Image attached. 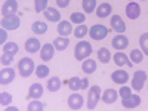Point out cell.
<instances>
[{
  "mask_svg": "<svg viewBox=\"0 0 148 111\" xmlns=\"http://www.w3.org/2000/svg\"><path fill=\"white\" fill-rule=\"evenodd\" d=\"M3 52L10 53V55H15V53L19 52V46L16 43H14V42H6L3 45Z\"/></svg>",
  "mask_w": 148,
  "mask_h": 111,
  "instance_id": "f1b7e54d",
  "label": "cell"
},
{
  "mask_svg": "<svg viewBox=\"0 0 148 111\" xmlns=\"http://www.w3.org/2000/svg\"><path fill=\"white\" fill-rule=\"evenodd\" d=\"M139 46L142 49L144 55L148 56V33H144L141 37H139Z\"/></svg>",
  "mask_w": 148,
  "mask_h": 111,
  "instance_id": "836d02e7",
  "label": "cell"
},
{
  "mask_svg": "<svg viewBox=\"0 0 148 111\" xmlns=\"http://www.w3.org/2000/svg\"><path fill=\"white\" fill-rule=\"evenodd\" d=\"M88 31L89 30H88V27H86L84 24H79L77 28L74 30V36H76L77 39H82V37H84L86 34H88Z\"/></svg>",
  "mask_w": 148,
  "mask_h": 111,
  "instance_id": "d590c367",
  "label": "cell"
},
{
  "mask_svg": "<svg viewBox=\"0 0 148 111\" xmlns=\"http://www.w3.org/2000/svg\"><path fill=\"white\" fill-rule=\"evenodd\" d=\"M62 86V82L59 80V77H51L47 80V90L49 92H58Z\"/></svg>",
  "mask_w": 148,
  "mask_h": 111,
  "instance_id": "d4e9b609",
  "label": "cell"
},
{
  "mask_svg": "<svg viewBox=\"0 0 148 111\" xmlns=\"http://www.w3.org/2000/svg\"><path fill=\"white\" fill-rule=\"evenodd\" d=\"M36 76L39 79H46L49 76V67L47 65H39L36 67Z\"/></svg>",
  "mask_w": 148,
  "mask_h": 111,
  "instance_id": "d6a6232c",
  "label": "cell"
},
{
  "mask_svg": "<svg viewBox=\"0 0 148 111\" xmlns=\"http://www.w3.org/2000/svg\"><path fill=\"white\" fill-rule=\"evenodd\" d=\"M43 15L47 21H51V22H59L61 21V12L55 8H47L45 12H43Z\"/></svg>",
  "mask_w": 148,
  "mask_h": 111,
  "instance_id": "e0dca14e",
  "label": "cell"
},
{
  "mask_svg": "<svg viewBox=\"0 0 148 111\" xmlns=\"http://www.w3.org/2000/svg\"><path fill=\"white\" fill-rule=\"evenodd\" d=\"M111 28H113L114 31H117L119 34L126 31V24H125V21L121 19V16L113 15V18H111Z\"/></svg>",
  "mask_w": 148,
  "mask_h": 111,
  "instance_id": "4fadbf2b",
  "label": "cell"
},
{
  "mask_svg": "<svg viewBox=\"0 0 148 111\" xmlns=\"http://www.w3.org/2000/svg\"><path fill=\"white\" fill-rule=\"evenodd\" d=\"M111 79H113V82L117 83V84H125V83H127V80H129V74H127V71L116 70L113 74H111Z\"/></svg>",
  "mask_w": 148,
  "mask_h": 111,
  "instance_id": "2e32d148",
  "label": "cell"
},
{
  "mask_svg": "<svg viewBox=\"0 0 148 111\" xmlns=\"http://www.w3.org/2000/svg\"><path fill=\"white\" fill-rule=\"evenodd\" d=\"M130 59H132L133 64L142 62V59H144V52L139 51V49H133V51L130 52Z\"/></svg>",
  "mask_w": 148,
  "mask_h": 111,
  "instance_id": "f546056e",
  "label": "cell"
},
{
  "mask_svg": "<svg viewBox=\"0 0 148 111\" xmlns=\"http://www.w3.org/2000/svg\"><path fill=\"white\" fill-rule=\"evenodd\" d=\"M117 96H119V93L114 89H105L104 93L101 95V99L105 104H114L117 101Z\"/></svg>",
  "mask_w": 148,
  "mask_h": 111,
  "instance_id": "d6986e66",
  "label": "cell"
},
{
  "mask_svg": "<svg viewBox=\"0 0 148 111\" xmlns=\"http://www.w3.org/2000/svg\"><path fill=\"white\" fill-rule=\"evenodd\" d=\"M82 6H83V10H84V12L92 14V12L96 9V0H83Z\"/></svg>",
  "mask_w": 148,
  "mask_h": 111,
  "instance_id": "4dcf8cb0",
  "label": "cell"
},
{
  "mask_svg": "<svg viewBox=\"0 0 148 111\" xmlns=\"http://www.w3.org/2000/svg\"><path fill=\"white\" fill-rule=\"evenodd\" d=\"M82 71L84 74H92L96 71V62L93 59H84L82 64Z\"/></svg>",
  "mask_w": 148,
  "mask_h": 111,
  "instance_id": "cb8c5ba5",
  "label": "cell"
},
{
  "mask_svg": "<svg viewBox=\"0 0 148 111\" xmlns=\"http://www.w3.org/2000/svg\"><path fill=\"white\" fill-rule=\"evenodd\" d=\"M113 59H114V64L116 65H119V67H121V65H129V67H132V64L133 62H130L129 61V58H127V55L126 53H123V52H117V53H114L113 55Z\"/></svg>",
  "mask_w": 148,
  "mask_h": 111,
  "instance_id": "7402d4cb",
  "label": "cell"
},
{
  "mask_svg": "<svg viewBox=\"0 0 148 111\" xmlns=\"http://www.w3.org/2000/svg\"><path fill=\"white\" fill-rule=\"evenodd\" d=\"M12 102V95L9 92H2L0 93V105L2 107H8Z\"/></svg>",
  "mask_w": 148,
  "mask_h": 111,
  "instance_id": "8d00e7d4",
  "label": "cell"
},
{
  "mask_svg": "<svg viewBox=\"0 0 148 111\" xmlns=\"http://www.w3.org/2000/svg\"><path fill=\"white\" fill-rule=\"evenodd\" d=\"M141 104V96L139 95H130L129 98H125V99H121V105L125 108H136L139 107Z\"/></svg>",
  "mask_w": 148,
  "mask_h": 111,
  "instance_id": "9a60e30c",
  "label": "cell"
},
{
  "mask_svg": "<svg viewBox=\"0 0 148 111\" xmlns=\"http://www.w3.org/2000/svg\"><path fill=\"white\" fill-rule=\"evenodd\" d=\"M15 79V70L10 67H5L0 71V84H10Z\"/></svg>",
  "mask_w": 148,
  "mask_h": 111,
  "instance_id": "ba28073f",
  "label": "cell"
},
{
  "mask_svg": "<svg viewBox=\"0 0 148 111\" xmlns=\"http://www.w3.org/2000/svg\"><path fill=\"white\" fill-rule=\"evenodd\" d=\"M27 110H28V111H43V110H45V105H43L40 101L34 99V101L30 102V105H28Z\"/></svg>",
  "mask_w": 148,
  "mask_h": 111,
  "instance_id": "74e56055",
  "label": "cell"
},
{
  "mask_svg": "<svg viewBox=\"0 0 148 111\" xmlns=\"http://www.w3.org/2000/svg\"><path fill=\"white\" fill-rule=\"evenodd\" d=\"M40 42L36 39V37H30V39L25 42V51L28 53H36V52H39L40 51Z\"/></svg>",
  "mask_w": 148,
  "mask_h": 111,
  "instance_id": "44dd1931",
  "label": "cell"
},
{
  "mask_svg": "<svg viewBox=\"0 0 148 111\" xmlns=\"http://www.w3.org/2000/svg\"><path fill=\"white\" fill-rule=\"evenodd\" d=\"M145 80H147V73H145L144 70H138V71H135L133 79H132V89H133V90H136V92L142 90Z\"/></svg>",
  "mask_w": 148,
  "mask_h": 111,
  "instance_id": "5b68a950",
  "label": "cell"
},
{
  "mask_svg": "<svg viewBox=\"0 0 148 111\" xmlns=\"http://www.w3.org/2000/svg\"><path fill=\"white\" fill-rule=\"evenodd\" d=\"M56 5L59 8H67L70 5V0H56Z\"/></svg>",
  "mask_w": 148,
  "mask_h": 111,
  "instance_id": "60d3db41",
  "label": "cell"
},
{
  "mask_svg": "<svg viewBox=\"0 0 148 111\" xmlns=\"http://www.w3.org/2000/svg\"><path fill=\"white\" fill-rule=\"evenodd\" d=\"M2 28H5V30H16L19 25H21V19H19V16H16L15 14H12V15H6V16H3L2 18Z\"/></svg>",
  "mask_w": 148,
  "mask_h": 111,
  "instance_id": "277c9868",
  "label": "cell"
},
{
  "mask_svg": "<svg viewBox=\"0 0 148 111\" xmlns=\"http://www.w3.org/2000/svg\"><path fill=\"white\" fill-rule=\"evenodd\" d=\"M31 30L34 34H45L47 31V24H45L42 21H36V22H33Z\"/></svg>",
  "mask_w": 148,
  "mask_h": 111,
  "instance_id": "4316f807",
  "label": "cell"
},
{
  "mask_svg": "<svg viewBox=\"0 0 148 111\" xmlns=\"http://www.w3.org/2000/svg\"><path fill=\"white\" fill-rule=\"evenodd\" d=\"M73 33V24L70 21H59L58 24V34L62 36V37H67Z\"/></svg>",
  "mask_w": 148,
  "mask_h": 111,
  "instance_id": "ac0fdd59",
  "label": "cell"
},
{
  "mask_svg": "<svg viewBox=\"0 0 148 111\" xmlns=\"http://www.w3.org/2000/svg\"><path fill=\"white\" fill-rule=\"evenodd\" d=\"M88 86H89L88 79L71 77V79L68 80V88H70L73 92H77V90H82V89H88Z\"/></svg>",
  "mask_w": 148,
  "mask_h": 111,
  "instance_id": "8992f818",
  "label": "cell"
},
{
  "mask_svg": "<svg viewBox=\"0 0 148 111\" xmlns=\"http://www.w3.org/2000/svg\"><path fill=\"white\" fill-rule=\"evenodd\" d=\"M111 45H113V47L117 49V51H123V49H126L129 46V39L126 36H123V34H119V36H116L113 39Z\"/></svg>",
  "mask_w": 148,
  "mask_h": 111,
  "instance_id": "8fae6325",
  "label": "cell"
},
{
  "mask_svg": "<svg viewBox=\"0 0 148 111\" xmlns=\"http://www.w3.org/2000/svg\"><path fill=\"white\" fill-rule=\"evenodd\" d=\"M107 34H108V30L104 25H93L89 30V36L93 40H104L107 37Z\"/></svg>",
  "mask_w": 148,
  "mask_h": 111,
  "instance_id": "52a82bcc",
  "label": "cell"
},
{
  "mask_svg": "<svg viewBox=\"0 0 148 111\" xmlns=\"http://www.w3.org/2000/svg\"><path fill=\"white\" fill-rule=\"evenodd\" d=\"M6 31H8V30H5V28H2V31H0V34H2V40H0V42H2V45H5V39L8 37Z\"/></svg>",
  "mask_w": 148,
  "mask_h": 111,
  "instance_id": "b9f144b4",
  "label": "cell"
},
{
  "mask_svg": "<svg viewBox=\"0 0 148 111\" xmlns=\"http://www.w3.org/2000/svg\"><path fill=\"white\" fill-rule=\"evenodd\" d=\"M47 2L49 0H34V9L37 14H42L47 9Z\"/></svg>",
  "mask_w": 148,
  "mask_h": 111,
  "instance_id": "1f68e13d",
  "label": "cell"
},
{
  "mask_svg": "<svg viewBox=\"0 0 148 111\" xmlns=\"http://www.w3.org/2000/svg\"><path fill=\"white\" fill-rule=\"evenodd\" d=\"M101 99V88L99 86H92L89 89V95H88V108L89 110H95L98 102Z\"/></svg>",
  "mask_w": 148,
  "mask_h": 111,
  "instance_id": "3957f363",
  "label": "cell"
},
{
  "mask_svg": "<svg viewBox=\"0 0 148 111\" xmlns=\"http://www.w3.org/2000/svg\"><path fill=\"white\" fill-rule=\"evenodd\" d=\"M92 53V45L89 42H79L76 45V49H74V56H76L77 61H84L88 56H90Z\"/></svg>",
  "mask_w": 148,
  "mask_h": 111,
  "instance_id": "6da1fadb",
  "label": "cell"
},
{
  "mask_svg": "<svg viewBox=\"0 0 148 111\" xmlns=\"http://www.w3.org/2000/svg\"><path fill=\"white\" fill-rule=\"evenodd\" d=\"M84 19H86V16H84V14H82V12H73L71 16H70V21L73 24H83Z\"/></svg>",
  "mask_w": 148,
  "mask_h": 111,
  "instance_id": "e575fe53",
  "label": "cell"
},
{
  "mask_svg": "<svg viewBox=\"0 0 148 111\" xmlns=\"http://www.w3.org/2000/svg\"><path fill=\"white\" fill-rule=\"evenodd\" d=\"M139 15H141V6L135 2H130L126 6V16L129 19H136L139 18Z\"/></svg>",
  "mask_w": 148,
  "mask_h": 111,
  "instance_id": "30bf717a",
  "label": "cell"
},
{
  "mask_svg": "<svg viewBox=\"0 0 148 111\" xmlns=\"http://www.w3.org/2000/svg\"><path fill=\"white\" fill-rule=\"evenodd\" d=\"M2 64L5 65V67H9L10 64H12V61H14V55H10V53H6V52H3V55H2Z\"/></svg>",
  "mask_w": 148,
  "mask_h": 111,
  "instance_id": "ab89813d",
  "label": "cell"
},
{
  "mask_svg": "<svg viewBox=\"0 0 148 111\" xmlns=\"http://www.w3.org/2000/svg\"><path fill=\"white\" fill-rule=\"evenodd\" d=\"M119 93H120V96H121V99H125V98H129V96L132 95V89L129 88V86H126V84H125V86L121 84Z\"/></svg>",
  "mask_w": 148,
  "mask_h": 111,
  "instance_id": "f35d334b",
  "label": "cell"
},
{
  "mask_svg": "<svg viewBox=\"0 0 148 111\" xmlns=\"http://www.w3.org/2000/svg\"><path fill=\"white\" fill-rule=\"evenodd\" d=\"M68 45H70V40L67 37H56L53 40V46H55L56 51H65L68 47Z\"/></svg>",
  "mask_w": 148,
  "mask_h": 111,
  "instance_id": "484cf974",
  "label": "cell"
},
{
  "mask_svg": "<svg viewBox=\"0 0 148 111\" xmlns=\"http://www.w3.org/2000/svg\"><path fill=\"white\" fill-rule=\"evenodd\" d=\"M36 71L34 61L31 58H22L18 64V73L21 77H30L31 74Z\"/></svg>",
  "mask_w": 148,
  "mask_h": 111,
  "instance_id": "7a4b0ae2",
  "label": "cell"
},
{
  "mask_svg": "<svg viewBox=\"0 0 148 111\" xmlns=\"http://www.w3.org/2000/svg\"><path fill=\"white\" fill-rule=\"evenodd\" d=\"M18 10V2L16 0H6L2 6V15L6 16V15H12Z\"/></svg>",
  "mask_w": 148,
  "mask_h": 111,
  "instance_id": "5bb4252c",
  "label": "cell"
},
{
  "mask_svg": "<svg viewBox=\"0 0 148 111\" xmlns=\"http://www.w3.org/2000/svg\"><path fill=\"white\" fill-rule=\"evenodd\" d=\"M67 102H68V107L71 110H80L83 107V104H84V99H83L82 95H79L77 92H74L73 95L68 96V101Z\"/></svg>",
  "mask_w": 148,
  "mask_h": 111,
  "instance_id": "9c48e42d",
  "label": "cell"
},
{
  "mask_svg": "<svg viewBox=\"0 0 148 111\" xmlns=\"http://www.w3.org/2000/svg\"><path fill=\"white\" fill-rule=\"evenodd\" d=\"M43 95V86L40 83H33L28 89V99L33 98V99H39V98Z\"/></svg>",
  "mask_w": 148,
  "mask_h": 111,
  "instance_id": "ffe728a7",
  "label": "cell"
},
{
  "mask_svg": "<svg viewBox=\"0 0 148 111\" xmlns=\"http://www.w3.org/2000/svg\"><path fill=\"white\" fill-rule=\"evenodd\" d=\"M98 59L101 61L102 64H108L110 59H111V53L107 47H101L99 51H98Z\"/></svg>",
  "mask_w": 148,
  "mask_h": 111,
  "instance_id": "83f0119b",
  "label": "cell"
},
{
  "mask_svg": "<svg viewBox=\"0 0 148 111\" xmlns=\"http://www.w3.org/2000/svg\"><path fill=\"white\" fill-rule=\"evenodd\" d=\"M111 14V5L110 3H101L96 8V16L98 18H107Z\"/></svg>",
  "mask_w": 148,
  "mask_h": 111,
  "instance_id": "603a6c76",
  "label": "cell"
},
{
  "mask_svg": "<svg viewBox=\"0 0 148 111\" xmlns=\"http://www.w3.org/2000/svg\"><path fill=\"white\" fill-rule=\"evenodd\" d=\"M53 53H55V46L52 43H45L42 46V51H40V58L43 61H51L53 58Z\"/></svg>",
  "mask_w": 148,
  "mask_h": 111,
  "instance_id": "7c38bea8",
  "label": "cell"
}]
</instances>
